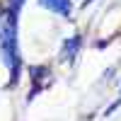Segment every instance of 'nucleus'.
<instances>
[{"mask_svg":"<svg viewBox=\"0 0 121 121\" xmlns=\"http://www.w3.org/2000/svg\"><path fill=\"white\" fill-rule=\"evenodd\" d=\"M41 3H48V5H51L53 10H58V12H68V7H70V3H68V0H41Z\"/></svg>","mask_w":121,"mask_h":121,"instance_id":"f257e3e1","label":"nucleus"}]
</instances>
